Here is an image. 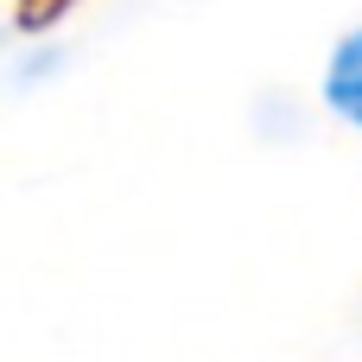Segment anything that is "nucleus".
Instances as JSON below:
<instances>
[{
    "instance_id": "nucleus-1",
    "label": "nucleus",
    "mask_w": 362,
    "mask_h": 362,
    "mask_svg": "<svg viewBox=\"0 0 362 362\" xmlns=\"http://www.w3.org/2000/svg\"><path fill=\"white\" fill-rule=\"evenodd\" d=\"M325 95L344 121L362 127V32H350L337 51H331V76H325Z\"/></svg>"
}]
</instances>
